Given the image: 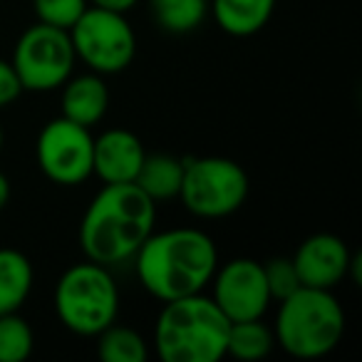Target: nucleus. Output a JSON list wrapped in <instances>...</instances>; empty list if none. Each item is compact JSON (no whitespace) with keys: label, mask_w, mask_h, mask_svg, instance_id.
<instances>
[{"label":"nucleus","mask_w":362,"mask_h":362,"mask_svg":"<svg viewBox=\"0 0 362 362\" xmlns=\"http://www.w3.org/2000/svg\"><path fill=\"white\" fill-rule=\"evenodd\" d=\"M132 261L141 288L169 303L206 291L218 266V248L202 228L179 226L151 231Z\"/></svg>","instance_id":"f257e3e1"},{"label":"nucleus","mask_w":362,"mask_h":362,"mask_svg":"<svg viewBox=\"0 0 362 362\" xmlns=\"http://www.w3.org/2000/svg\"><path fill=\"white\" fill-rule=\"evenodd\" d=\"M156 226V204L136 184H105L85 209L77 241L87 261L119 266L134 258Z\"/></svg>","instance_id":"f03ea898"},{"label":"nucleus","mask_w":362,"mask_h":362,"mask_svg":"<svg viewBox=\"0 0 362 362\" xmlns=\"http://www.w3.org/2000/svg\"><path fill=\"white\" fill-rule=\"evenodd\" d=\"M228 317L206 293L161 305L151 347L161 362H218L226 357Z\"/></svg>","instance_id":"7ed1b4c3"},{"label":"nucleus","mask_w":362,"mask_h":362,"mask_svg":"<svg viewBox=\"0 0 362 362\" xmlns=\"http://www.w3.org/2000/svg\"><path fill=\"white\" fill-rule=\"evenodd\" d=\"M345 325V310L335 293L300 286L278 305L273 335L291 357L317 360L340 345Z\"/></svg>","instance_id":"20e7f679"},{"label":"nucleus","mask_w":362,"mask_h":362,"mask_svg":"<svg viewBox=\"0 0 362 362\" xmlns=\"http://www.w3.org/2000/svg\"><path fill=\"white\" fill-rule=\"evenodd\" d=\"M52 308L62 327L80 337H97L119 315V286L107 266L82 261L55 283Z\"/></svg>","instance_id":"39448f33"},{"label":"nucleus","mask_w":362,"mask_h":362,"mask_svg":"<svg viewBox=\"0 0 362 362\" xmlns=\"http://www.w3.org/2000/svg\"><path fill=\"white\" fill-rule=\"evenodd\" d=\"M251 181L238 161L228 156L184 159L179 199L192 216L216 221L236 214L246 204Z\"/></svg>","instance_id":"423d86ee"},{"label":"nucleus","mask_w":362,"mask_h":362,"mask_svg":"<svg viewBox=\"0 0 362 362\" xmlns=\"http://www.w3.org/2000/svg\"><path fill=\"white\" fill-rule=\"evenodd\" d=\"M75 57L97 75H119L134 62L136 35L127 13L87 6V11L70 28Z\"/></svg>","instance_id":"0eeeda50"},{"label":"nucleus","mask_w":362,"mask_h":362,"mask_svg":"<svg viewBox=\"0 0 362 362\" xmlns=\"http://www.w3.org/2000/svg\"><path fill=\"white\" fill-rule=\"evenodd\" d=\"M11 62L21 77L23 90L52 92L60 90L67 77L75 72L77 57L70 33L35 23L18 37Z\"/></svg>","instance_id":"6e6552de"},{"label":"nucleus","mask_w":362,"mask_h":362,"mask_svg":"<svg viewBox=\"0 0 362 362\" xmlns=\"http://www.w3.org/2000/svg\"><path fill=\"white\" fill-rule=\"evenodd\" d=\"M92 132L60 115L47 122L35 139L37 169L57 187H80L92 176Z\"/></svg>","instance_id":"1a4fd4ad"},{"label":"nucleus","mask_w":362,"mask_h":362,"mask_svg":"<svg viewBox=\"0 0 362 362\" xmlns=\"http://www.w3.org/2000/svg\"><path fill=\"white\" fill-rule=\"evenodd\" d=\"M211 300L228 317V322L256 320L271 308L263 263L256 258H231L216 266L211 278Z\"/></svg>","instance_id":"9d476101"},{"label":"nucleus","mask_w":362,"mask_h":362,"mask_svg":"<svg viewBox=\"0 0 362 362\" xmlns=\"http://www.w3.org/2000/svg\"><path fill=\"white\" fill-rule=\"evenodd\" d=\"M291 258L303 286L335 291L342 281H347L352 251L335 233H313L296 248Z\"/></svg>","instance_id":"9b49d317"},{"label":"nucleus","mask_w":362,"mask_h":362,"mask_svg":"<svg viewBox=\"0 0 362 362\" xmlns=\"http://www.w3.org/2000/svg\"><path fill=\"white\" fill-rule=\"evenodd\" d=\"M144 156V144L134 132L122 127L107 129L95 136L92 176H97L102 184H134Z\"/></svg>","instance_id":"f8f14e48"},{"label":"nucleus","mask_w":362,"mask_h":362,"mask_svg":"<svg viewBox=\"0 0 362 362\" xmlns=\"http://www.w3.org/2000/svg\"><path fill=\"white\" fill-rule=\"evenodd\" d=\"M107 110H110V87H107L105 77L92 70L85 75L67 77L60 95L62 117L92 129L105 119Z\"/></svg>","instance_id":"ddd939ff"},{"label":"nucleus","mask_w":362,"mask_h":362,"mask_svg":"<svg viewBox=\"0 0 362 362\" xmlns=\"http://www.w3.org/2000/svg\"><path fill=\"white\" fill-rule=\"evenodd\" d=\"M278 0H209V16L231 37H251L271 23Z\"/></svg>","instance_id":"4468645a"},{"label":"nucleus","mask_w":362,"mask_h":362,"mask_svg":"<svg viewBox=\"0 0 362 362\" xmlns=\"http://www.w3.org/2000/svg\"><path fill=\"white\" fill-rule=\"evenodd\" d=\"M35 288L33 261L18 248H0V315L21 313Z\"/></svg>","instance_id":"2eb2a0df"},{"label":"nucleus","mask_w":362,"mask_h":362,"mask_svg":"<svg viewBox=\"0 0 362 362\" xmlns=\"http://www.w3.org/2000/svg\"><path fill=\"white\" fill-rule=\"evenodd\" d=\"M181 179H184V159L171 154H146L134 184L154 204L179 199Z\"/></svg>","instance_id":"dca6fc26"},{"label":"nucleus","mask_w":362,"mask_h":362,"mask_svg":"<svg viewBox=\"0 0 362 362\" xmlns=\"http://www.w3.org/2000/svg\"><path fill=\"white\" fill-rule=\"evenodd\" d=\"M154 25L171 35H187L209 18V0H146Z\"/></svg>","instance_id":"f3484780"},{"label":"nucleus","mask_w":362,"mask_h":362,"mask_svg":"<svg viewBox=\"0 0 362 362\" xmlns=\"http://www.w3.org/2000/svg\"><path fill=\"white\" fill-rule=\"evenodd\" d=\"M276 347L273 327L263 322V317L256 320H241L228 325L226 337V355L243 362H256L268 357Z\"/></svg>","instance_id":"a211bd4d"},{"label":"nucleus","mask_w":362,"mask_h":362,"mask_svg":"<svg viewBox=\"0 0 362 362\" xmlns=\"http://www.w3.org/2000/svg\"><path fill=\"white\" fill-rule=\"evenodd\" d=\"M95 340L97 357L102 362H146L151 355L144 335H139L134 327L117 325V322L105 327Z\"/></svg>","instance_id":"6ab92c4d"},{"label":"nucleus","mask_w":362,"mask_h":362,"mask_svg":"<svg viewBox=\"0 0 362 362\" xmlns=\"http://www.w3.org/2000/svg\"><path fill=\"white\" fill-rule=\"evenodd\" d=\"M35 350V332L18 313L0 315V362H23Z\"/></svg>","instance_id":"aec40b11"},{"label":"nucleus","mask_w":362,"mask_h":362,"mask_svg":"<svg viewBox=\"0 0 362 362\" xmlns=\"http://www.w3.org/2000/svg\"><path fill=\"white\" fill-rule=\"evenodd\" d=\"M87 0H33V11H35L37 23L70 30L77 23V18L87 11Z\"/></svg>","instance_id":"412c9836"},{"label":"nucleus","mask_w":362,"mask_h":362,"mask_svg":"<svg viewBox=\"0 0 362 362\" xmlns=\"http://www.w3.org/2000/svg\"><path fill=\"white\" fill-rule=\"evenodd\" d=\"M263 273H266L268 293H271V298L278 303L303 286L300 278H298L296 266H293V258H286V256L268 258V261L263 263Z\"/></svg>","instance_id":"4be33fe9"},{"label":"nucleus","mask_w":362,"mask_h":362,"mask_svg":"<svg viewBox=\"0 0 362 362\" xmlns=\"http://www.w3.org/2000/svg\"><path fill=\"white\" fill-rule=\"evenodd\" d=\"M23 92L25 90H23L21 77H18L13 62L0 57V110H6L13 102H18V97H21Z\"/></svg>","instance_id":"5701e85b"},{"label":"nucleus","mask_w":362,"mask_h":362,"mask_svg":"<svg viewBox=\"0 0 362 362\" xmlns=\"http://www.w3.org/2000/svg\"><path fill=\"white\" fill-rule=\"evenodd\" d=\"M90 6L105 8V11H117V13H129L132 8L139 6V0H87Z\"/></svg>","instance_id":"b1692460"},{"label":"nucleus","mask_w":362,"mask_h":362,"mask_svg":"<svg viewBox=\"0 0 362 362\" xmlns=\"http://www.w3.org/2000/svg\"><path fill=\"white\" fill-rule=\"evenodd\" d=\"M347 281H352L355 286L362 283V256L360 253H352L350 266H347Z\"/></svg>","instance_id":"393cba45"},{"label":"nucleus","mask_w":362,"mask_h":362,"mask_svg":"<svg viewBox=\"0 0 362 362\" xmlns=\"http://www.w3.org/2000/svg\"><path fill=\"white\" fill-rule=\"evenodd\" d=\"M11 192H13V189H11V179H8V176L0 171V211H3V209L11 204Z\"/></svg>","instance_id":"a878e982"},{"label":"nucleus","mask_w":362,"mask_h":362,"mask_svg":"<svg viewBox=\"0 0 362 362\" xmlns=\"http://www.w3.org/2000/svg\"><path fill=\"white\" fill-rule=\"evenodd\" d=\"M3 141H6V132H3V124H0V149H3Z\"/></svg>","instance_id":"bb28decb"}]
</instances>
